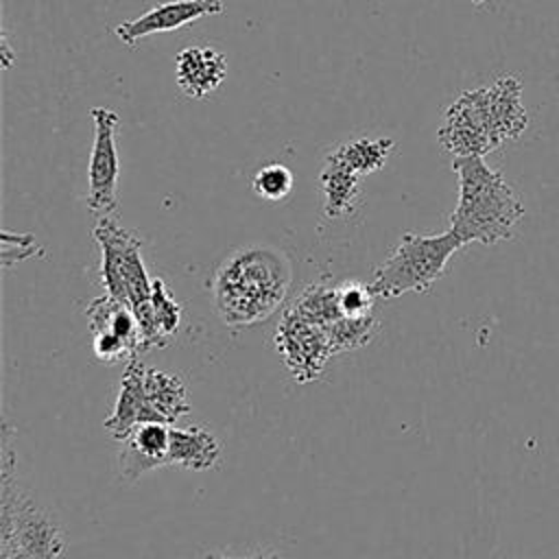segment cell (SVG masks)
<instances>
[{
  "mask_svg": "<svg viewBox=\"0 0 559 559\" xmlns=\"http://www.w3.org/2000/svg\"><path fill=\"white\" fill-rule=\"evenodd\" d=\"M526 127L522 83L507 74L491 85L465 90L445 109L437 140L452 157H485L504 142L518 140Z\"/></svg>",
  "mask_w": 559,
  "mask_h": 559,
  "instance_id": "cell-1",
  "label": "cell"
},
{
  "mask_svg": "<svg viewBox=\"0 0 559 559\" xmlns=\"http://www.w3.org/2000/svg\"><path fill=\"white\" fill-rule=\"evenodd\" d=\"M221 441L207 428L199 424L183 428L170 426L168 465H177L190 472H205L216 467V463L221 461Z\"/></svg>",
  "mask_w": 559,
  "mask_h": 559,
  "instance_id": "cell-14",
  "label": "cell"
},
{
  "mask_svg": "<svg viewBox=\"0 0 559 559\" xmlns=\"http://www.w3.org/2000/svg\"><path fill=\"white\" fill-rule=\"evenodd\" d=\"M227 76V59L221 50L207 44H192L175 57V81L183 96L205 98L216 92Z\"/></svg>",
  "mask_w": 559,
  "mask_h": 559,
  "instance_id": "cell-11",
  "label": "cell"
},
{
  "mask_svg": "<svg viewBox=\"0 0 559 559\" xmlns=\"http://www.w3.org/2000/svg\"><path fill=\"white\" fill-rule=\"evenodd\" d=\"M142 369H144V362L140 358L127 360L114 411L103 421L105 430L116 441H122L138 424L148 421L144 386H142Z\"/></svg>",
  "mask_w": 559,
  "mask_h": 559,
  "instance_id": "cell-12",
  "label": "cell"
},
{
  "mask_svg": "<svg viewBox=\"0 0 559 559\" xmlns=\"http://www.w3.org/2000/svg\"><path fill=\"white\" fill-rule=\"evenodd\" d=\"M92 349H94V356L100 362H107V365L138 358L133 354V349L120 336H116L111 332H96V334H92Z\"/></svg>",
  "mask_w": 559,
  "mask_h": 559,
  "instance_id": "cell-23",
  "label": "cell"
},
{
  "mask_svg": "<svg viewBox=\"0 0 559 559\" xmlns=\"http://www.w3.org/2000/svg\"><path fill=\"white\" fill-rule=\"evenodd\" d=\"M299 317L321 325L323 330L338 321L343 314L338 310V282L330 277H321L308 284L288 306Z\"/></svg>",
  "mask_w": 559,
  "mask_h": 559,
  "instance_id": "cell-17",
  "label": "cell"
},
{
  "mask_svg": "<svg viewBox=\"0 0 559 559\" xmlns=\"http://www.w3.org/2000/svg\"><path fill=\"white\" fill-rule=\"evenodd\" d=\"M474 4H485V2H491V0H472Z\"/></svg>",
  "mask_w": 559,
  "mask_h": 559,
  "instance_id": "cell-27",
  "label": "cell"
},
{
  "mask_svg": "<svg viewBox=\"0 0 559 559\" xmlns=\"http://www.w3.org/2000/svg\"><path fill=\"white\" fill-rule=\"evenodd\" d=\"M142 386H144L148 421L173 426L177 419L190 413L186 386L179 376L144 365Z\"/></svg>",
  "mask_w": 559,
  "mask_h": 559,
  "instance_id": "cell-13",
  "label": "cell"
},
{
  "mask_svg": "<svg viewBox=\"0 0 559 559\" xmlns=\"http://www.w3.org/2000/svg\"><path fill=\"white\" fill-rule=\"evenodd\" d=\"M275 347L297 382H310L321 376L325 362L334 356L328 332L299 317L290 308L284 310L275 332Z\"/></svg>",
  "mask_w": 559,
  "mask_h": 559,
  "instance_id": "cell-8",
  "label": "cell"
},
{
  "mask_svg": "<svg viewBox=\"0 0 559 559\" xmlns=\"http://www.w3.org/2000/svg\"><path fill=\"white\" fill-rule=\"evenodd\" d=\"M2 245L15 247V262H20L24 258H31L35 251H39V247L35 245L33 234H11V231H4L2 234Z\"/></svg>",
  "mask_w": 559,
  "mask_h": 559,
  "instance_id": "cell-24",
  "label": "cell"
},
{
  "mask_svg": "<svg viewBox=\"0 0 559 559\" xmlns=\"http://www.w3.org/2000/svg\"><path fill=\"white\" fill-rule=\"evenodd\" d=\"M216 312L227 325H255L280 310L290 288V264L269 245L231 251L212 277Z\"/></svg>",
  "mask_w": 559,
  "mask_h": 559,
  "instance_id": "cell-2",
  "label": "cell"
},
{
  "mask_svg": "<svg viewBox=\"0 0 559 559\" xmlns=\"http://www.w3.org/2000/svg\"><path fill=\"white\" fill-rule=\"evenodd\" d=\"M100 247V280L105 295L129 306L142 330V352L151 349V293L153 280L142 260V240L111 216L96 218L92 229Z\"/></svg>",
  "mask_w": 559,
  "mask_h": 559,
  "instance_id": "cell-5",
  "label": "cell"
},
{
  "mask_svg": "<svg viewBox=\"0 0 559 559\" xmlns=\"http://www.w3.org/2000/svg\"><path fill=\"white\" fill-rule=\"evenodd\" d=\"M334 354L356 349L367 345L378 332V319L373 314L367 317H341L332 325L325 328Z\"/></svg>",
  "mask_w": 559,
  "mask_h": 559,
  "instance_id": "cell-20",
  "label": "cell"
},
{
  "mask_svg": "<svg viewBox=\"0 0 559 559\" xmlns=\"http://www.w3.org/2000/svg\"><path fill=\"white\" fill-rule=\"evenodd\" d=\"M323 192V214L325 218H341L354 212L360 194V175L347 168L332 153L325 157V164L319 175Z\"/></svg>",
  "mask_w": 559,
  "mask_h": 559,
  "instance_id": "cell-15",
  "label": "cell"
},
{
  "mask_svg": "<svg viewBox=\"0 0 559 559\" xmlns=\"http://www.w3.org/2000/svg\"><path fill=\"white\" fill-rule=\"evenodd\" d=\"M181 325V306L168 293L162 277H153L151 293V349L164 347Z\"/></svg>",
  "mask_w": 559,
  "mask_h": 559,
  "instance_id": "cell-19",
  "label": "cell"
},
{
  "mask_svg": "<svg viewBox=\"0 0 559 559\" xmlns=\"http://www.w3.org/2000/svg\"><path fill=\"white\" fill-rule=\"evenodd\" d=\"M465 247L448 227L441 234H402L397 247L376 266L371 290L376 297L393 299L404 293H426L443 277L450 258Z\"/></svg>",
  "mask_w": 559,
  "mask_h": 559,
  "instance_id": "cell-6",
  "label": "cell"
},
{
  "mask_svg": "<svg viewBox=\"0 0 559 559\" xmlns=\"http://www.w3.org/2000/svg\"><path fill=\"white\" fill-rule=\"evenodd\" d=\"M393 148V138H358L336 146L332 155L341 159L347 168H352L356 175L365 177L369 173L380 170L386 164Z\"/></svg>",
  "mask_w": 559,
  "mask_h": 559,
  "instance_id": "cell-18",
  "label": "cell"
},
{
  "mask_svg": "<svg viewBox=\"0 0 559 559\" xmlns=\"http://www.w3.org/2000/svg\"><path fill=\"white\" fill-rule=\"evenodd\" d=\"M251 188L260 199L266 201H282L293 190V173L284 164H266L260 170H255L251 179Z\"/></svg>",
  "mask_w": 559,
  "mask_h": 559,
  "instance_id": "cell-21",
  "label": "cell"
},
{
  "mask_svg": "<svg viewBox=\"0 0 559 559\" xmlns=\"http://www.w3.org/2000/svg\"><path fill=\"white\" fill-rule=\"evenodd\" d=\"M452 170L459 179V201L450 214V229L463 245H496L513 236L524 216L518 192L483 157H454Z\"/></svg>",
  "mask_w": 559,
  "mask_h": 559,
  "instance_id": "cell-3",
  "label": "cell"
},
{
  "mask_svg": "<svg viewBox=\"0 0 559 559\" xmlns=\"http://www.w3.org/2000/svg\"><path fill=\"white\" fill-rule=\"evenodd\" d=\"M2 50H4V52H2V63H4V68H9L13 57H11V48H9V44H7V37L2 39Z\"/></svg>",
  "mask_w": 559,
  "mask_h": 559,
  "instance_id": "cell-26",
  "label": "cell"
},
{
  "mask_svg": "<svg viewBox=\"0 0 559 559\" xmlns=\"http://www.w3.org/2000/svg\"><path fill=\"white\" fill-rule=\"evenodd\" d=\"M120 443L118 469L124 480L133 483L142 474L168 465L170 426L159 421L138 424Z\"/></svg>",
  "mask_w": 559,
  "mask_h": 559,
  "instance_id": "cell-10",
  "label": "cell"
},
{
  "mask_svg": "<svg viewBox=\"0 0 559 559\" xmlns=\"http://www.w3.org/2000/svg\"><path fill=\"white\" fill-rule=\"evenodd\" d=\"M94 142L87 164V210L100 218L111 216L118 207V181H120V159L116 135L120 118L109 107H92Z\"/></svg>",
  "mask_w": 559,
  "mask_h": 559,
  "instance_id": "cell-7",
  "label": "cell"
},
{
  "mask_svg": "<svg viewBox=\"0 0 559 559\" xmlns=\"http://www.w3.org/2000/svg\"><path fill=\"white\" fill-rule=\"evenodd\" d=\"M223 11H225V0H168L148 9L140 17L120 22L114 28V33L122 44L133 46L144 37L177 31L186 24H192L201 17L218 15Z\"/></svg>",
  "mask_w": 559,
  "mask_h": 559,
  "instance_id": "cell-9",
  "label": "cell"
},
{
  "mask_svg": "<svg viewBox=\"0 0 559 559\" xmlns=\"http://www.w3.org/2000/svg\"><path fill=\"white\" fill-rule=\"evenodd\" d=\"M203 559H286L273 550H249L245 555H225V552H207Z\"/></svg>",
  "mask_w": 559,
  "mask_h": 559,
  "instance_id": "cell-25",
  "label": "cell"
},
{
  "mask_svg": "<svg viewBox=\"0 0 559 559\" xmlns=\"http://www.w3.org/2000/svg\"><path fill=\"white\" fill-rule=\"evenodd\" d=\"M0 454V518H2V559H63L66 537L57 518L41 507L15 480L13 428H2Z\"/></svg>",
  "mask_w": 559,
  "mask_h": 559,
  "instance_id": "cell-4",
  "label": "cell"
},
{
  "mask_svg": "<svg viewBox=\"0 0 559 559\" xmlns=\"http://www.w3.org/2000/svg\"><path fill=\"white\" fill-rule=\"evenodd\" d=\"M373 290L360 282H338V310L343 317H367L373 306Z\"/></svg>",
  "mask_w": 559,
  "mask_h": 559,
  "instance_id": "cell-22",
  "label": "cell"
},
{
  "mask_svg": "<svg viewBox=\"0 0 559 559\" xmlns=\"http://www.w3.org/2000/svg\"><path fill=\"white\" fill-rule=\"evenodd\" d=\"M85 314H87L92 334L111 332V334L120 336L133 349L135 356L142 352L140 321L129 306L116 301L109 295H103V297H96L90 301V306L85 308Z\"/></svg>",
  "mask_w": 559,
  "mask_h": 559,
  "instance_id": "cell-16",
  "label": "cell"
}]
</instances>
